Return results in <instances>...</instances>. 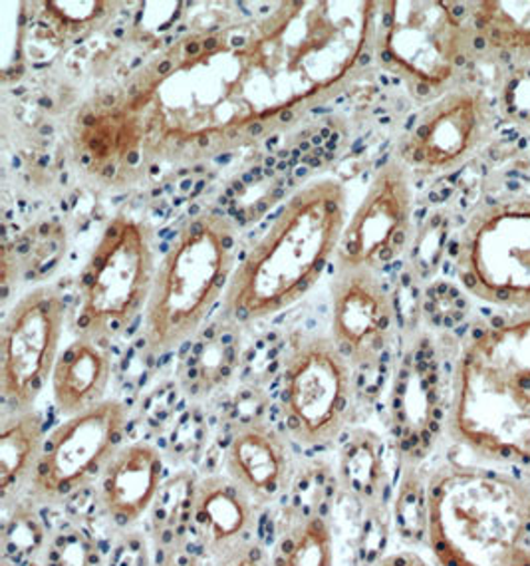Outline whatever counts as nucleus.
Listing matches in <instances>:
<instances>
[{
	"mask_svg": "<svg viewBox=\"0 0 530 566\" xmlns=\"http://www.w3.org/2000/svg\"><path fill=\"white\" fill-rule=\"evenodd\" d=\"M378 2H273L197 30L156 60L128 104L148 154L199 161L296 124L344 88L373 46Z\"/></svg>",
	"mask_w": 530,
	"mask_h": 566,
	"instance_id": "f257e3e1",
	"label": "nucleus"
},
{
	"mask_svg": "<svg viewBox=\"0 0 530 566\" xmlns=\"http://www.w3.org/2000/svg\"><path fill=\"white\" fill-rule=\"evenodd\" d=\"M348 189L316 177L278 207L271 226L236 264L223 298L231 323L275 318L300 303L335 261L348 221Z\"/></svg>",
	"mask_w": 530,
	"mask_h": 566,
	"instance_id": "f03ea898",
	"label": "nucleus"
},
{
	"mask_svg": "<svg viewBox=\"0 0 530 566\" xmlns=\"http://www.w3.org/2000/svg\"><path fill=\"white\" fill-rule=\"evenodd\" d=\"M425 547L435 566H530V481L481 461L425 475Z\"/></svg>",
	"mask_w": 530,
	"mask_h": 566,
	"instance_id": "7ed1b4c3",
	"label": "nucleus"
},
{
	"mask_svg": "<svg viewBox=\"0 0 530 566\" xmlns=\"http://www.w3.org/2000/svg\"><path fill=\"white\" fill-rule=\"evenodd\" d=\"M445 428L475 461L530 481V324L485 334L463 350Z\"/></svg>",
	"mask_w": 530,
	"mask_h": 566,
	"instance_id": "20e7f679",
	"label": "nucleus"
},
{
	"mask_svg": "<svg viewBox=\"0 0 530 566\" xmlns=\"http://www.w3.org/2000/svg\"><path fill=\"white\" fill-rule=\"evenodd\" d=\"M236 249L233 221L215 209L179 227L159 261L144 313L141 338L149 356H168L201 331L233 281Z\"/></svg>",
	"mask_w": 530,
	"mask_h": 566,
	"instance_id": "39448f33",
	"label": "nucleus"
},
{
	"mask_svg": "<svg viewBox=\"0 0 530 566\" xmlns=\"http://www.w3.org/2000/svg\"><path fill=\"white\" fill-rule=\"evenodd\" d=\"M158 273L153 229L131 216L109 219L78 276V336L118 340L144 318Z\"/></svg>",
	"mask_w": 530,
	"mask_h": 566,
	"instance_id": "423d86ee",
	"label": "nucleus"
},
{
	"mask_svg": "<svg viewBox=\"0 0 530 566\" xmlns=\"http://www.w3.org/2000/svg\"><path fill=\"white\" fill-rule=\"evenodd\" d=\"M356 370L326 334L290 336L278 370V416L303 450H326L352 430Z\"/></svg>",
	"mask_w": 530,
	"mask_h": 566,
	"instance_id": "0eeeda50",
	"label": "nucleus"
},
{
	"mask_svg": "<svg viewBox=\"0 0 530 566\" xmlns=\"http://www.w3.org/2000/svg\"><path fill=\"white\" fill-rule=\"evenodd\" d=\"M128 408L119 400L64 418L44 441L24 499L40 509H68L94 491L109 461L128 443Z\"/></svg>",
	"mask_w": 530,
	"mask_h": 566,
	"instance_id": "6e6552de",
	"label": "nucleus"
},
{
	"mask_svg": "<svg viewBox=\"0 0 530 566\" xmlns=\"http://www.w3.org/2000/svg\"><path fill=\"white\" fill-rule=\"evenodd\" d=\"M373 32L380 66L423 96L443 88L463 62V29L443 2H383Z\"/></svg>",
	"mask_w": 530,
	"mask_h": 566,
	"instance_id": "1a4fd4ad",
	"label": "nucleus"
},
{
	"mask_svg": "<svg viewBox=\"0 0 530 566\" xmlns=\"http://www.w3.org/2000/svg\"><path fill=\"white\" fill-rule=\"evenodd\" d=\"M66 318L62 293L52 284L32 289L10 308L0 338L2 413L32 410L49 388Z\"/></svg>",
	"mask_w": 530,
	"mask_h": 566,
	"instance_id": "9d476101",
	"label": "nucleus"
},
{
	"mask_svg": "<svg viewBox=\"0 0 530 566\" xmlns=\"http://www.w3.org/2000/svg\"><path fill=\"white\" fill-rule=\"evenodd\" d=\"M413 191L403 161H388L375 171L360 206L346 221L336 251V269L380 273L403 253L412 227Z\"/></svg>",
	"mask_w": 530,
	"mask_h": 566,
	"instance_id": "9b49d317",
	"label": "nucleus"
},
{
	"mask_svg": "<svg viewBox=\"0 0 530 566\" xmlns=\"http://www.w3.org/2000/svg\"><path fill=\"white\" fill-rule=\"evenodd\" d=\"M392 296L370 269H336L330 281V338L353 370H370L392 340Z\"/></svg>",
	"mask_w": 530,
	"mask_h": 566,
	"instance_id": "f8f14e48",
	"label": "nucleus"
},
{
	"mask_svg": "<svg viewBox=\"0 0 530 566\" xmlns=\"http://www.w3.org/2000/svg\"><path fill=\"white\" fill-rule=\"evenodd\" d=\"M481 98L467 90L449 92L415 116L400 146L405 166L423 174H445L462 166L485 137Z\"/></svg>",
	"mask_w": 530,
	"mask_h": 566,
	"instance_id": "ddd939ff",
	"label": "nucleus"
},
{
	"mask_svg": "<svg viewBox=\"0 0 530 566\" xmlns=\"http://www.w3.org/2000/svg\"><path fill=\"white\" fill-rule=\"evenodd\" d=\"M223 469L258 507H273L283 503L298 471L293 440L268 421H248L229 433Z\"/></svg>",
	"mask_w": 530,
	"mask_h": 566,
	"instance_id": "4468645a",
	"label": "nucleus"
},
{
	"mask_svg": "<svg viewBox=\"0 0 530 566\" xmlns=\"http://www.w3.org/2000/svg\"><path fill=\"white\" fill-rule=\"evenodd\" d=\"M166 451L151 441H128L104 469L94 503L112 533L136 528L148 517L159 489L168 479Z\"/></svg>",
	"mask_w": 530,
	"mask_h": 566,
	"instance_id": "2eb2a0df",
	"label": "nucleus"
},
{
	"mask_svg": "<svg viewBox=\"0 0 530 566\" xmlns=\"http://www.w3.org/2000/svg\"><path fill=\"white\" fill-rule=\"evenodd\" d=\"M72 142L78 166L108 184L134 181L144 154H148L144 126L126 99L78 112Z\"/></svg>",
	"mask_w": 530,
	"mask_h": 566,
	"instance_id": "dca6fc26",
	"label": "nucleus"
},
{
	"mask_svg": "<svg viewBox=\"0 0 530 566\" xmlns=\"http://www.w3.org/2000/svg\"><path fill=\"white\" fill-rule=\"evenodd\" d=\"M258 511L253 499L223 471L199 479L195 503V543L206 560L255 537Z\"/></svg>",
	"mask_w": 530,
	"mask_h": 566,
	"instance_id": "f3484780",
	"label": "nucleus"
},
{
	"mask_svg": "<svg viewBox=\"0 0 530 566\" xmlns=\"http://www.w3.org/2000/svg\"><path fill=\"white\" fill-rule=\"evenodd\" d=\"M114 361L108 344L76 336L60 352L50 378V391L56 410L64 418L98 408L109 400Z\"/></svg>",
	"mask_w": 530,
	"mask_h": 566,
	"instance_id": "a211bd4d",
	"label": "nucleus"
},
{
	"mask_svg": "<svg viewBox=\"0 0 530 566\" xmlns=\"http://www.w3.org/2000/svg\"><path fill=\"white\" fill-rule=\"evenodd\" d=\"M336 475L342 495L352 499L370 515L383 513V501L390 489V469L382 436L368 428L348 431L338 453Z\"/></svg>",
	"mask_w": 530,
	"mask_h": 566,
	"instance_id": "6ab92c4d",
	"label": "nucleus"
},
{
	"mask_svg": "<svg viewBox=\"0 0 530 566\" xmlns=\"http://www.w3.org/2000/svg\"><path fill=\"white\" fill-rule=\"evenodd\" d=\"M201 475L193 468L169 473L146 517V533L151 538L156 557L191 547L195 541L197 488Z\"/></svg>",
	"mask_w": 530,
	"mask_h": 566,
	"instance_id": "aec40b11",
	"label": "nucleus"
},
{
	"mask_svg": "<svg viewBox=\"0 0 530 566\" xmlns=\"http://www.w3.org/2000/svg\"><path fill=\"white\" fill-rule=\"evenodd\" d=\"M46 426L39 410L2 413L0 431V499L2 507L24 497L46 441Z\"/></svg>",
	"mask_w": 530,
	"mask_h": 566,
	"instance_id": "412c9836",
	"label": "nucleus"
},
{
	"mask_svg": "<svg viewBox=\"0 0 530 566\" xmlns=\"http://www.w3.org/2000/svg\"><path fill=\"white\" fill-rule=\"evenodd\" d=\"M98 509L94 513L68 507V517L52 527L40 566H106L108 541L99 535Z\"/></svg>",
	"mask_w": 530,
	"mask_h": 566,
	"instance_id": "4be33fe9",
	"label": "nucleus"
},
{
	"mask_svg": "<svg viewBox=\"0 0 530 566\" xmlns=\"http://www.w3.org/2000/svg\"><path fill=\"white\" fill-rule=\"evenodd\" d=\"M271 566H336V538L332 517L315 515L283 525Z\"/></svg>",
	"mask_w": 530,
	"mask_h": 566,
	"instance_id": "5701e85b",
	"label": "nucleus"
},
{
	"mask_svg": "<svg viewBox=\"0 0 530 566\" xmlns=\"http://www.w3.org/2000/svg\"><path fill=\"white\" fill-rule=\"evenodd\" d=\"M44 509L19 499L4 507L2 563L9 566H40L52 527L44 521Z\"/></svg>",
	"mask_w": 530,
	"mask_h": 566,
	"instance_id": "b1692460",
	"label": "nucleus"
},
{
	"mask_svg": "<svg viewBox=\"0 0 530 566\" xmlns=\"http://www.w3.org/2000/svg\"><path fill=\"white\" fill-rule=\"evenodd\" d=\"M342 495L336 468L315 461L300 465L296 471L295 481L283 499V525L298 518L325 515L332 517L336 501Z\"/></svg>",
	"mask_w": 530,
	"mask_h": 566,
	"instance_id": "393cba45",
	"label": "nucleus"
},
{
	"mask_svg": "<svg viewBox=\"0 0 530 566\" xmlns=\"http://www.w3.org/2000/svg\"><path fill=\"white\" fill-rule=\"evenodd\" d=\"M158 557L146 528L114 533L109 538L106 566H156Z\"/></svg>",
	"mask_w": 530,
	"mask_h": 566,
	"instance_id": "a878e982",
	"label": "nucleus"
},
{
	"mask_svg": "<svg viewBox=\"0 0 530 566\" xmlns=\"http://www.w3.org/2000/svg\"><path fill=\"white\" fill-rule=\"evenodd\" d=\"M108 2H44L46 17L56 20L59 27L78 29L82 24H89L108 12Z\"/></svg>",
	"mask_w": 530,
	"mask_h": 566,
	"instance_id": "bb28decb",
	"label": "nucleus"
},
{
	"mask_svg": "<svg viewBox=\"0 0 530 566\" xmlns=\"http://www.w3.org/2000/svg\"><path fill=\"white\" fill-rule=\"evenodd\" d=\"M209 566H271V551L261 541H248L231 548L221 557L211 558Z\"/></svg>",
	"mask_w": 530,
	"mask_h": 566,
	"instance_id": "cd10ccee",
	"label": "nucleus"
},
{
	"mask_svg": "<svg viewBox=\"0 0 530 566\" xmlns=\"http://www.w3.org/2000/svg\"><path fill=\"white\" fill-rule=\"evenodd\" d=\"M372 566H435L432 558L423 557L422 553L412 551V548H402L393 551L388 555H382Z\"/></svg>",
	"mask_w": 530,
	"mask_h": 566,
	"instance_id": "c85d7f7f",
	"label": "nucleus"
},
{
	"mask_svg": "<svg viewBox=\"0 0 530 566\" xmlns=\"http://www.w3.org/2000/svg\"><path fill=\"white\" fill-rule=\"evenodd\" d=\"M156 566H209V560L201 551L189 547L171 553L168 557L158 558Z\"/></svg>",
	"mask_w": 530,
	"mask_h": 566,
	"instance_id": "c756f323",
	"label": "nucleus"
}]
</instances>
